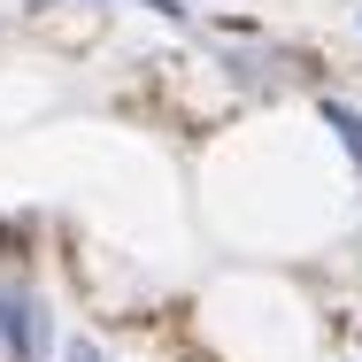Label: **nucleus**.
Returning a JSON list of instances; mask_svg holds the SVG:
<instances>
[{"mask_svg":"<svg viewBox=\"0 0 362 362\" xmlns=\"http://www.w3.org/2000/svg\"><path fill=\"white\" fill-rule=\"evenodd\" d=\"M54 347V316L31 293H0V355L8 362H47Z\"/></svg>","mask_w":362,"mask_h":362,"instance_id":"1","label":"nucleus"},{"mask_svg":"<svg viewBox=\"0 0 362 362\" xmlns=\"http://www.w3.org/2000/svg\"><path fill=\"white\" fill-rule=\"evenodd\" d=\"M316 116L332 124V139H339V154L355 162V177H362V108H355V100H339V93H324V100H316Z\"/></svg>","mask_w":362,"mask_h":362,"instance_id":"2","label":"nucleus"},{"mask_svg":"<svg viewBox=\"0 0 362 362\" xmlns=\"http://www.w3.org/2000/svg\"><path fill=\"white\" fill-rule=\"evenodd\" d=\"M23 8H70V0H23ZM124 8H146V16H170V23H185V0H124Z\"/></svg>","mask_w":362,"mask_h":362,"instance_id":"3","label":"nucleus"},{"mask_svg":"<svg viewBox=\"0 0 362 362\" xmlns=\"http://www.w3.org/2000/svg\"><path fill=\"white\" fill-rule=\"evenodd\" d=\"M62 362H108V355H100V339H85V332H70V339H62Z\"/></svg>","mask_w":362,"mask_h":362,"instance_id":"4","label":"nucleus"},{"mask_svg":"<svg viewBox=\"0 0 362 362\" xmlns=\"http://www.w3.org/2000/svg\"><path fill=\"white\" fill-rule=\"evenodd\" d=\"M355 23H362V8H355Z\"/></svg>","mask_w":362,"mask_h":362,"instance_id":"5","label":"nucleus"}]
</instances>
